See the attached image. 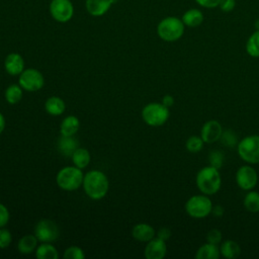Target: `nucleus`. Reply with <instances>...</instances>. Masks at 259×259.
<instances>
[{
  "label": "nucleus",
  "instance_id": "c85d7f7f",
  "mask_svg": "<svg viewBox=\"0 0 259 259\" xmlns=\"http://www.w3.org/2000/svg\"><path fill=\"white\" fill-rule=\"evenodd\" d=\"M204 142L200 136H190L185 143V148L189 153L196 154L203 148Z\"/></svg>",
  "mask_w": 259,
  "mask_h": 259
},
{
  "label": "nucleus",
  "instance_id": "6e6552de",
  "mask_svg": "<svg viewBox=\"0 0 259 259\" xmlns=\"http://www.w3.org/2000/svg\"><path fill=\"white\" fill-rule=\"evenodd\" d=\"M49 11L57 22L65 23L71 20L74 15V5L71 0H52Z\"/></svg>",
  "mask_w": 259,
  "mask_h": 259
},
{
  "label": "nucleus",
  "instance_id": "5701e85b",
  "mask_svg": "<svg viewBox=\"0 0 259 259\" xmlns=\"http://www.w3.org/2000/svg\"><path fill=\"white\" fill-rule=\"evenodd\" d=\"M37 238L35 235H24L17 243L18 251L22 254H30L37 247Z\"/></svg>",
  "mask_w": 259,
  "mask_h": 259
},
{
  "label": "nucleus",
  "instance_id": "1a4fd4ad",
  "mask_svg": "<svg viewBox=\"0 0 259 259\" xmlns=\"http://www.w3.org/2000/svg\"><path fill=\"white\" fill-rule=\"evenodd\" d=\"M34 235L42 243H52L59 238L60 230L54 221L44 219L35 225Z\"/></svg>",
  "mask_w": 259,
  "mask_h": 259
},
{
  "label": "nucleus",
  "instance_id": "473e14b6",
  "mask_svg": "<svg viewBox=\"0 0 259 259\" xmlns=\"http://www.w3.org/2000/svg\"><path fill=\"white\" fill-rule=\"evenodd\" d=\"M223 235L222 232L218 229H211L206 234V242L214 245H219L222 243Z\"/></svg>",
  "mask_w": 259,
  "mask_h": 259
},
{
  "label": "nucleus",
  "instance_id": "f704fd0d",
  "mask_svg": "<svg viewBox=\"0 0 259 259\" xmlns=\"http://www.w3.org/2000/svg\"><path fill=\"white\" fill-rule=\"evenodd\" d=\"M236 7V0H221L219 3V8L225 12L229 13Z\"/></svg>",
  "mask_w": 259,
  "mask_h": 259
},
{
  "label": "nucleus",
  "instance_id": "c9c22d12",
  "mask_svg": "<svg viewBox=\"0 0 259 259\" xmlns=\"http://www.w3.org/2000/svg\"><path fill=\"white\" fill-rule=\"evenodd\" d=\"M8 221H9V211L7 207L0 202V228L5 227Z\"/></svg>",
  "mask_w": 259,
  "mask_h": 259
},
{
  "label": "nucleus",
  "instance_id": "e433bc0d",
  "mask_svg": "<svg viewBox=\"0 0 259 259\" xmlns=\"http://www.w3.org/2000/svg\"><path fill=\"white\" fill-rule=\"evenodd\" d=\"M199 6L203 7V8H215L219 7V3L221 0H194Z\"/></svg>",
  "mask_w": 259,
  "mask_h": 259
},
{
  "label": "nucleus",
  "instance_id": "ea45409f",
  "mask_svg": "<svg viewBox=\"0 0 259 259\" xmlns=\"http://www.w3.org/2000/svg\"><path fill=\"white\" fill-rule=\"evenodd\" d=\"M211 213L215 217H222L223 213H224V208L221 206V205H214L212 206V209H211Z\"/></svg>",
  "mask_w": 259,
  "mask_h": 259
},
{
  "label": "nucleus",
  "instance_id": "6ab92c4d",
  "mask_svg": "<svg viewBox=\"0 0 259 259\" xmlns=\"http://www.w3.org/2000/svg\"><path fill=\"white\" fill-rule=\"evenodd\" d=\"M78 141L76 139L73 138V136L71 137H67V136H62L60 137V139L58 140V150L60 153H62L64 156H72L73 153L76 151V149H78Z\"/></svg>",
  "mask_w": 259,
  "mask_h": 259
},
{
  "label": "nucleus",
  "instance_id": "4c0bfd02",
  "mask_svg": "<svg viewBox=\"0 0 259 259\" xmlns=\"http://www.w3.org/2000/svg\"><path fill=\"white\" fill-rule=\"evenodd\" d=\"M157 237L164 240V241H167L170 237H171V231L170 229L166 228V227H162L159 229L158 233H157Z\"/></svg>",
  "mask_w": 259,
  "mask_h": 259
},
{
  "label": "nucleus",
  "instance_id": "f03ea898",
  "mask_svg": "<svg viewBox=\"0 0 259 259\" xmlns=\"http://www.w3.org/2000/svg\"><path fill=\"white\" fill-rule=\"evenodd\" d=\"M198 190L205 195L215 194L222 185V178L219 169L208 165L199 169L195 177Z\"/></svg>",
  "mask_w": 259,
  "mask_h": 259
},
{
  "label": "nucleus",
  "instance_id": "2f4dec72",
  "mask_svg": "<svg viewBox=\"0 0 259 259\" xmlns=\"http://www.w3.org/2000/svg\"><path fill=\"white\" fill-rule=\"evenodd\" d=\"M84 257H85V254L83 250L77 246H71L67 248L64 252L65 259H83Z\"/></svg>",
  "mask_w": 259,
  "mask_h": 259
},
{
  "label": "nucleus",
  "instance_id": "7c9ffc66",
  "mask_svg": "<svg viewBox=\"0 0 259 259\" xmlns=\"http://www.w3.org/2000/svg\"><path fill=\"white\" fill-rule=\"evenodd\" d=\"M208 162H209L210 166H212L217 169H220L223 166V163H224L223 153L219 150H212L208 154Z\"/></svg>",
  "mask_w": 259,
  "mask_h": 259
},
{
  "label": "nucleus",
  "instance_id": "b1692460",
  "mask_svg": "<svg viewBox=\"0 0 259 259\" xmlns=\"http://www.w3.org/2000/svg\"><path fill=\"white\" fill-rule=\"evenodd\" d=\"M35 256L38 259H58L59 253L55 246L50 243H42L36 247Z\"/></svg>",
  "mask_w": 259,
  "mask_h": 259
},
{
  "label": "nucleus",
  "instance_id": "dca6fc26",
  "mask_svg": "<svg viewBox=\"0 0 259 259\" xmlns=\"http://www.w3.org/2000/svg\"><path fill=\"white\" fill-rule=\"evenodd\" d=\"M156 235L154 228L146 223H140L134 226L132 230V236L140 242H149Z\"/></svg>",
  "mask_w": 259,
  "mask_h": 259
},
{
  "label": "nucleus",
  "instance_id": "4be33fe9",
  "mask_svg": "<svg viewBox=\"0 0 259 259\" xmlns=\"http://www.w3.org/2000/svg\"><path fill=\"white\" fill-rule=\"evenodd\" d=\"M45 108L49 114L57 116V115H61L65 111L66 105L64 100L61 99L60 97L52 96L47 99L45 103Z\"/></svg>",
  "mask_w": 259,
  "mask_h": 259
},
{
  "label": "nucleus",
  "instance_id": "9b49d317",
  "mask_svg": "<svg viewBox=\"0 0 259 259\" xmlns=\"http://www.w3.org/2000/svg\"><path fill=\"white\" fill-rule=\"evenodd\" d=\"M237 185L246 191L252 190L258 183V174L256 170L250 165H243L239 167L235 175Z\"/></svg>",
  "mask_w": 259,
  "mask_h": 259
},
{
  "label": "nucleus",
  "instance_id": "f8f14e48",
  "mask_svg": "<svg viewBox=\"0 0 259 259\" xmlns=\"http://www.w3.org/2000/svg\"><path fill=\"white\" fill-rule=\"evenodd\" d=\"M223 134L222 124L215 119L205 121L200 130V137L206 144H213L220 141Z\"/></svg>",
  "mask_w": 259,
  "mask_h": 259
},
{
  "label": "nucleus",
  "instance_id": "20e7f679",
  "mask_svg": "<svg viewBox=\"0 0 259 259\" xmlns=\"http://www.w3.org/2000/svg\"><path fill=\"white\" fill-rule=\"evenodd\" d=\"M83 179L84 174L82 170L75 165L64 167L58 172L56 177L58 186L67 191L78 189L82 185Z\"/></svg>",
  "mask_w": 259,
  "mask_h": 259
},
{
  "label": "nucleus",
  "instance_id": "58836bf2",
  "mask_svg": "<svg viewBox=\"0 0 259 259\" xmlns=\"http://www.w3.org/2000/svg\"><path fill=\"white\" fill-rule=\"evenodd\" d=\"M162 103H163L165 106H167L168 108L171 107V106L174 104V98H173V96L170 95V94L164 95L163 98H162Z\"/></svg>",
  "mask_w": 259,
  "mask_h": 259
},
{
  "label": "nucleus",
  "instance_id": "72a5a7b5",
  "mask_svg": "<svg viewBox=\"0 0 259 259\" xmlns=\"http://www.w3.org/2000/svg\"><path fill=\"white\" fill-rule=\"evenodd\" d=\"M11 241H12L11 233L4 227L0 228V248L1 249L7 248L10 245Z\"/></svg>",
  "mask_w": 259,
  "mask_h": 259
},
{
  "label": "nucleus",
  "instance_id": "9d476101",
  "mask_svg": "<svg viewBox=\"0 0 259 259\" xmlns=\"http://www.w3.org/2000/svg\"><path fill=\"white\" fill-rule=\"evenodd\" d=\"M19 85L26 91H37L42 88L45 84V78L42 74L36 69L23 70L19 75Z\"/></svg>",
  "mask_w": 259,
  "mask_h": 259
},
{
  "label": "nucleus",
  "instance_id": "f257e3e1",
  "mask_svg": "<svg viewBox=\"0 0 259 259\" xmlns=\"http://www.w3.org/2000/svg\"><path fill=\"white\" fill-rule=\"evenodd\" d=\"M82 185L84 191L90 198L98 200L106 195L109 182L108 178L103 172L99 170H91L84 175Z\"/></svg>",
  "mask_w": 259,
  "mask_h": 259
},
{
  "label": "nucleus",
  "instance_id": "79ce46f5",
  "mask_svg": "<svg viewBox=\"0 0 259 259\" xmlns=\"http://www.w3.org/2000/svg\"><path fill=\"white\" fill-rule=\"evenodd\" d=\"M255 28H256V29H259V19H257V20L255 21Z\"/></svg>",
  "mask_w": 259,
  "mask_h": 259
},
{
  "label": "nucleus",
  "instance_id": "a878e982",
  "mask_svg": "<svg viewBox=\"0 0 259 259\" xmlns=\"http://www.w3.org/2000/svg\"><path fill=\"white\" fill-rule=\"evenodd\" d=\"M71 157H72V161H73L74 165L80 169L85 168L91 160L90 153L88 152V150H86L84 148L76 149V151L73 153V155Z\"/></svg>",
  "mask_w": 259,
  "mask_h": 259
},
{
  "label": "nucleus",
  "instance_id": "bb28decb",
  "mask_svg": "<svg viewBox=\"0 0 259 259\" xmlns=\"http://www.w3.org/2000/svg\"><path fill=\"white\" fill-rule=\"evenodd\" d=\"M246 52L252 58H259V29H256L246 41Z\"/></svg>",
  "mask_w": 259,
  "mask_h": 259
},
{
  "label": "nucleus",
  "instance_id": "aec40b11",
  "mask_svg": "<svg viewBox=\"0 0 259 259\" xmlns=\"http://www.w3.org/2000/svg\"><path fill=\"white\" fill-rule=\"evenodd\" d=\"M221 256L220 248L219 245L210 244V243H205L201 245L196 253H195V258L196 259H218Z\"/></svg>",
  "mask_w": 259,
  "mask_h": 259
},
{
  "label": "nucleus",
  "instance_id": "7ed1b4c3",
  "mask_svg": "<svg viewBox=\"0 0 259 259\" xmlns=\"http://www.w3.org/2000/svg\"><path fill=\"white\" fill-rule=\"evenodd\" d=\"M185 25L181 18L176 16H167L157 25L158 36L167 42H173L180 39L184 33Z\"/></svg>",
  "mask_w": 259,
  "mask_h": 259
},
{
  "label": "nucleus",
  "instance_id": "f3484780",
  "mask_svg": "<svg viewBox=\"0 0 259 259\" xmlns=\"http://www.w3.org/2000/svg\"><path fill=\"white\" fill-rule=\"evenodd\" d=\"M181 19L185 26L197 27L203 22L204 16H203V13L201 12V10H199L197 8H190L183 13Z\"/></svg>",
  "mask_w": 259,
  "mask_h": 259
},
{
  "label": "nucleus",
  "instance_id": "ddd939ff",
  "mask_svg": "<svg viewBox=\"0 0 259 259\" xmlns=\"http://www.w3.org/2000/svg\"><path fill=\"white\" fill-rule=\"evenodd\" d=\"M145 257L147 259H162L167 253L166 241L154 237L152 240L147 242L145 248Z\"/></svg>",
  "mask_w": 259,
  "mask_h": 259
},
{
  "label": "nucleus",
  "instance_id": "39448f33",
  "mask_svg": "<svg viewBox=\"0 0 259 259\" xmlns=\"http://www.w3.org/2000/svg\"><path fill=\"white\" fill-rule=\"evenodd\" d=\"M212 202L208 195L197 194L190 196L185 202L186 213L193 219H204L211 213Z\"/></svg>",
  "mask_w": 259,
  "mask_h": 259
},
{
  "label": "nucleus",
  "instance_id": "2eb2a0df",
  "mask_svg": "<svg viewBox=\"0 0 259 259\" xmlns=\"http://www.w3.org/2000/svg\"><path fill=\"white\" fill-rule=\"evenodd\" d=\"M4 68L9 75H20L24 68V61L22 57L17 53H10L7 55L4 61Z\"/></svg>",
  "mask_w": 259,
  "mask_h": 259
},
{
  "label": "nucleus",
  "instance_id": "412c9836",
  "mask_svg": "<svg viewBox=\"0 0 259 259\" xmlns=\"http://www.w3.org/2000/svg\"><path fill=\"white\" fill-rule=\"evenodd\" d=\"M79 119L75 115H69L63 119L60 125V133L62 136H74L79 130Z\"/></svg>",
  "mask_w": 259,
  "mask_h": 259
},
{
  "label": "nucleus",
  "instance_id": "a19ab883",
  "mask_svg": "<svg viewBox=\"0 0 259 259\" xmlns=\"http://www.w3.org/2000/svg\"><path fill=\"white\" fill-rule=\"evenodd\" d=\"M4 127H5V118L3 114L0 112V134H2V132L4 131Z\"/></svg>",
  "mask_w": 259,
  "mask_h": 259
},
{
  "label": "nucleus",
  "instance_id": "4468645a",
  "mask_svg": "<svg viewBox=\"0 0 259 259\" xmlns=\"http://www.w3.org/2000/svg\"><path fill=\"white\" fill-rule=\"evenodd\" d=\"M113 0H85L87 12L95 17L104 15L111 7Z\"/></svg>",
  "mask_w": 259,
  "mask_h": 259
},
{
  "label": "nucleus",
  "instance_id": "cd10ccee",
  "mask_svg": "<svg viewBox=\"0 0 259 259\" xmlns=\"http://www.w3.org/2000/svg\"><path fill=\"white\" fill-rule=\"evenodd\" d=\"M22 98V87L17 84H12L5 90V99L10 104H16Z\"/></svg>",
  "mask_w": 259,
  "mask_h": 259
},
{
  "label": "nucleus",
  "instance_id": "393cba45",
  "mask_svg": "<svg viewBox=\"0 0 259 259\" xmlns=\"http://www.w3.org/2000/svg\"><path fill=\"white\" fill-rule=\"evenodd\" d=\"M243 205L249 212H259V192L249 190L243 199Z\"/></svg>",
  "mask_w": 259,
  "mask_h": 259
},
{
  "label": "nucleus",
  "instance_id": "a211bd4d",
  "mask_svg": "<svg viewBox=\"0 0 259 259\" xmlns=\"http://www.w3.org/2000/svg\"><path fill=\"white\" fill-rule=\"evenodd\" d=\"M220 252L224 258L235 259L240 256L241 247L234 240H226L220 244Z\"/></svg>",
  "mask_w": 259,
  "mask_h": 259
},
{
  "label": "nucleus",
  "instance_id": "423d86ee",
  "mask_svg": "<svg viewBox=\"0 0 259 259\" xmlns=\"http://www.w3.org/2000/svg\"><path fill=\"white\" fill-rule=\"evenodd\" d=\"M240 158L250 165L259 163V135H250L243 138L237 145Z\"/></svg>",
  "mask_w": 259,
  "mask_h": 259
},
{
  "label": "nucleus",
  "instance_id": "c756f323",
  "mask_svg": "<svg viewBox=\"0 0 259 259\" xmlns=\"http://www.w3.org/2000/svg\"><path fill=\"white\" fill-rule=\"evenodd\" d=\"M221 142L223 143L224 146L229 147V148H233L235 146L238 145V139H237V135L231 131V130H227V131H223L222 137H221Z\"/></svg>",
  "mask_w": 259,
  "mask_h": 259
},
{
  "label": "nucleus",
  "instance_id": "0eeeda50",
  "mask_svg": "<svg viewBox=\"0 0 259 259\" xmlns=\"http://www.w3.org/2000/svg\"><path fill=\"white\" fill-rule=\"evenodd\" d=\"M169 115V108L162 102L148 103L142 110V117L144 121L151 126H160L164 124L168 120Z\"/></svg>",
  "mask_w": 259,
  "mask_h": 259
}]
</instances>
